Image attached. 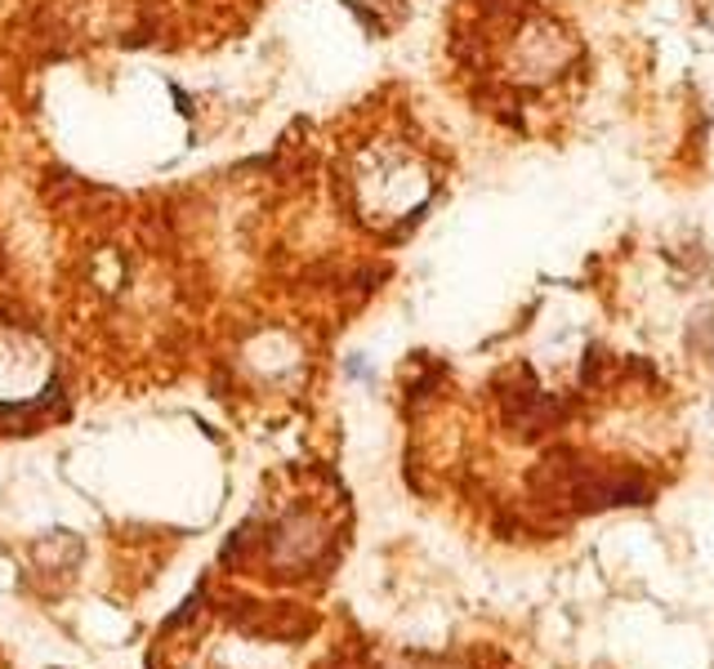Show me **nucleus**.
Returning <instances> with one entry per match:
<instances>
[]
</instances>
